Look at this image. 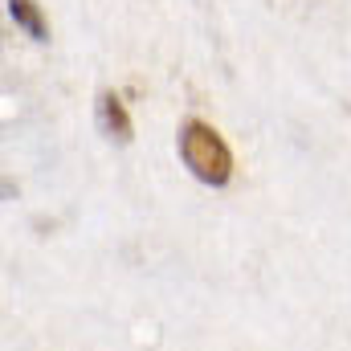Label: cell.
I'll list each match as a JSON object with an SVG mask.
<instances>
[{"label":"cell","instance_id":"2","mask_svg":"<svg viewBox=\"0 0 351 351\" xmlns=\"http://www.w3.org/2000/svg\"><path fill=\"white\" fill-rule=\"evenodd\" d=\"M98 127H102L114 143H131V135H135L131 114H127V106H123V98H119L114 90H102V94H98Z\"/></svg>","mask_w":351,"mask_h":351},{"label":"cell","instance_id":"3","mask_svg":"<svg viewBox=\"0 0 351 351\" xmlns=\"http://www.w3.org/2000/svg\"><path fill=\"white\" fill-rule=\"evenodd\" d=\"M8 16L33 37V41H45L49 37V25H45V16H41V8L33 4V0H8Z\"/></svg>","mask_w":351,"mask_h":351},{"label":"cell","instance_id":"1","mask_svg":"<svg viewBox=\"0 0 351 351\" xmlns=\"http://www.w3.org/2000/svg\"><path fill=\"white\" fill-rule=\"evenodd\" d=\"M180 156H184L188 172L196 176L200 184L221 188L233 176V152H229V143L208 123H200V119H188L180 127Z\"/></svg>","mask_w":351,"mask_h":351}]
</instances>
